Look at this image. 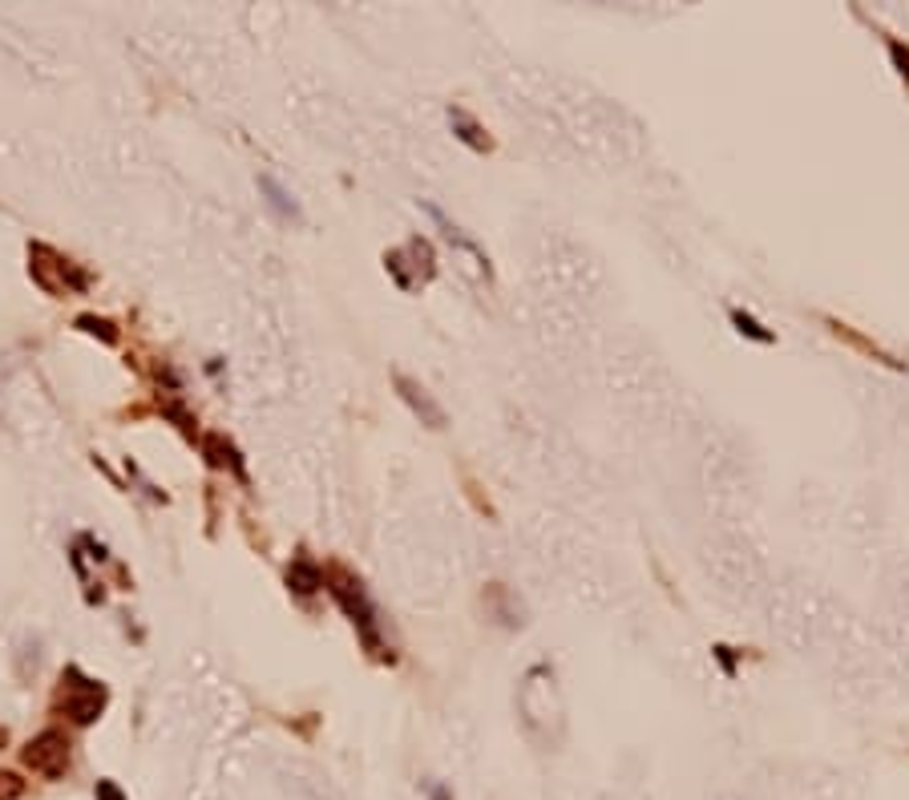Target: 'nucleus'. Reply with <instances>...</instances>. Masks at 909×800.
<instances>
[{
  "label": "nucleus",
  "mask_w": 909,
  "mask_h": 800,
  "mask_svg": "<svg viewBox=\"0 0 909 800\" xmlns=\"http://www.w3.org/2000/svg\"><path fill=\"white\" fill-rule=\"evenodd\" d=\"M21 797H25V780L16 773H4V768H0V800H21Z\"/></svg>",
  "instance_id": "11"
},
{
  "label": "nucleus",
  "mask_w": 909,
  "mask_h": 800,
  "mask_svg": "<svg viewBox=\"0 0 909 800\" xmlns=\"http://www.w3.org/2000/svg\"><path fill=\"white\" fill-rule=\"evenodd\" d=\"M732 323H735V332L748 336V340H756V344H772V340H776V336L768 332V328H764L760 320H752L748 311H740V307L732 311Z\"/></svg>",
  "instance_id": "9"
},
{
  "label": "nucleus",
  "mask_w": 909,
  "mask_h": 800,
  "mask_svg": "<svg viewBox=\"0 0 909 800\" xmlns=\"http://www.w3.org/2000/svg\"><path fill=\"white\" fill-rule=\"evenodd\" d=\"M4 740H9V736H4V728H0V748H4Z\"/></svg>",
  "instance_id": "14"
},
{
  "label": "nucleus",
  "mask_w": 909,
  "mask_h": 800,
  "mask_svg": "<svg viewBox=\"0 0 909 800\" xmlns=\"http://www.w3.org/2000/svg\"><path fill=\"white\" fill-rule=\"evenodd\" d=\"M97 800H126V797H121V788L114 780H97Z\"/></svg>",
  "instance_id": "13"
},
{
  "label": "nucleus",
  "mask_w": 909,
  "mask_h": 800,
  "mask_svg": "<svg viewBox=\"0 0 909 800\" xmlns=\"http://www.w3.org/2000/svg\"><path fill=\"white\" fill-rule=\"evenodd\" d=\"M323 587L332 590V599L344 607V614L352 619V627L361 631L364 647H368L373 655H385L380 627H376V607L368 602V595H364L361 578H352V574H344V570H328L323 574Z\"/></svg>",
  "instance_id": "1"
},
{
  "label": "nucleus",
  "mask_w": 909,
  "mask_h": 800,
  "mask_svg": "<svg viewBox=\"0 0 909 800\" xmlns=\"http://www.w3.org/2000/svg\"><path fill=\"white\" fill-rule=\"evenodd\" d=\"M397 392H401V400L413 409L421 421H425L428 428H441L445 425V409L437 404V400L428 397V388L425 385H416L413 376H404V373H397Z\"/></svg>",
  "instance_id": "4"
},
{
  "label": "nucleus",
  "mask_w": 909,
  "mask_h": 800,
  "mask_svg": "<svg viewBox=\"0 0 909 800\" xmlns=\"http://www.w3.org/2000/svg\"><path fill=\"white\" fill-rule=\"evenodd\" d=\"M106 699H109V692L102 687V683L90 680V675H81L78 667H66V675H61V687H57L54 704H57V711H66L69 723L90 728L94 720H102Z\"/></svg>",
  "instance_id": "2"
},
{
  "label": "nucleus",
  "mask_w": 909,
  "mask_h": 800,
  "mask_svg": "<svg viewBox=\"0 0 909 800\" xmlns=\"http://www.w3.org/2000/svg\"><path fill=\"white\" fill-rule=\"evenodd\" d=\"M21 764H25L33 776H40V780H61V776L73 768V744H69L66 732L45 728V732H37L25 748H21Z\"/></svg>",
  "instance_id": "3"
},
{
  "label": "nucleus",
  "mask_w": 909,
  "mask_h": 800,
  "mask_svg": "<svg viewBox=\"0 0 909 800\" xmlns=\"http://www.w3.org/2000/svg\"><path fill=\"white\" fill-rule=\"evenodd\" d=\"M889 57H894V66H897V73L909 81V49L901 45V40H889Z\"/></svg>",
  "instance_id": "12"
},
{
  "label": "nucleus",
  "mask_w": 909,
  "mask_h": 800,
  "mask_svg": "<svg viewBox=\"0 0 909 800\" xmlns=\"http://www.w3.org/2000/svg\"><path fill=\"white\" fill-rule=\"evenodd\" d=\"M287 587L299 590V595H311V590L323 587V570L311 558H295L292 570H287Z\"/></svg>",
  "instance_id": "8"
},
{
  "label": "nucleus",
  "mask_w": 909,
  "mask_h": 800,
  "mask_svg": "<svg viewBox=\"0 0 909 800\" xmlns=\"http://www.w3.org/2000/svg\"><path fill=\"white\" fill-rule=\"evenodd\" d=\"M259 187H263V190L271 195V207H275V211H280V214H292V219H299V207H295V202L287 199V190H283L280 183H275V178H259Z\"/></svg>",
  "instance_id": "10"
},
{
  "label": "nucleus",
  "mask_w": 909,
  "mask_h": 800,
  "mask_svg": "<svg viewBox=\"0 0 909 800\" xmlns=\"http://www.w3.org/2000/svg\"><path fill=\"white\" fill-rule=\"evenodd\" d=\"M437 800H445V792H437Z\"/></svg>",
  "instance_id": "15"
},
{
  "label": "nucleus",
  "mask_w": 909,
  "mask_h": 800,
  "mask_svg": "<svg viewBox=\"0 0 909 800\" xmlns=\"http://www.w3.org/2000/svg\"><path fill=\"white\" fill-rule=\"evenodd\" d=\"M202 454H206V461H211L214 469H231L235 478H247V473H243L239 454H235V445H231V440H223L219 433H211V437L202 440Z\"/></svg>",
  "instance_id": "7"
},
{
  "label": "nucleus",
  "mask_w": 909,
  "mask_h": 800,
  "mask_svg": "<svg viewBox=\"0 0 909 800\" xmlns=\"http://www.w3.org/2000/svg\"><path fill=\"white\" fill-rule=\"evenodd\" d=\"M425 211L433 214L437 223H441L445 239H449V243H457V247H461V251H465V255H473V263H482V267H485V275H489V259H485V251H482V247H477V243L469 239V235H465V231H461V227H457V223H449V219H445V211H441V207H433V202H425Z\"/></svg>",
  "instance_id": "6"
},
{
  "label": "nucleus",
  "mask_w": 909,
  "mask_h": 800,
  "mask_svg": "<svg viewBox=\"0 0 909 800\" xmlns=\"http://www.w3.org/2000/svg\"><path fill=\"white\" fill-rule=\"evenodd\" d=\"M449 126H453V133L465 142L469 150H477V154H485V150H494V138H489V130H485L482 121L473 118V114H465V109H449Z\"/></svg>",
  "instance_id": "5"
}]
</instances>
